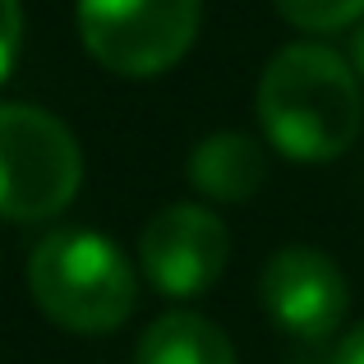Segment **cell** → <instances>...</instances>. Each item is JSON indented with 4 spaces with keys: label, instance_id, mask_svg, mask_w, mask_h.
Masks as SVG:
<instances>
[{
    "label": "cell",
    "instance_id": "1",
    "mask_svg": "<svg viewBox=\"0 0 364 364\" xmlns=\"http://www.w3.org/2000/svg\"><path fill=\"white\" fill-rule=\"evenodd\" d=\"M254 111L282 157L318 166L337 161L355 143L364 92L341 51L328 42H291L263 65Z\"/></svg>",
    "mask_w": 364,
    "mask_h": 364
},
{
    "label": "cell",
    "instance_id": "2",
    "mask_svg": "<svg viewBox=\"0 0 364 364\" xmlns=\"http://www.w3.org/2000/svg\"><path fill=\"white\" fill-rule=\"evenodd\" d=\"M139 267L129 254L88 231V226H51L28 254V295L65 332L107 337L139 309Z\"/></svg>",
    "mask_w": 364,
    "mask_h": 364
},
{
    "label": "cell",
    "instance_id": "3",
    "mask_svg": "<svg viewBox=\"0 0 364 364\" xmlns=\"http://www.w3.org/2000/svg\"><path fill=\"white\" fill-rule=\"evenodd\" d=\"M83 185V148L60 116L33 102H0V217L51 222Z\"/></svg>",
    "mask_w": 364,
    "mask_h": 364
},
{
    "label": "cell",
    "instance_id": "4",
    "mask_svg": "<svg viewBox=\"0 0 364 364\" xmlns=\"http://www.w3.org/2000/svg\"><path fill=\"white\" fill-rule=\"evenodd\" d=\"M79 37L116 79H157L189 55L203 0H79Z\"/></svg>",
    "mask_w": 364,
    "mask_h": 364
},
{
    "label": "cell",
    "instance_id": "5",
    "mask_svg": "<svg viewBox=\"0 0 364 364\" xmlns=\"http://www.w3.org/2000/svg\"><path fill=\"white\" fill-rule=\"evenodd\" d=\"M231 258V235L222 217L203 203H171L143 226L139 235V272L152 291L171 300H194L213 291Z\"/></svg>",
    "mask_w": 364,
    "mask_h": 364
},
{
    "label": "cell",
    "instance_id": "6",
    "mask_svg": "<svg viewBox=\"0 0 364 364\" xmlns=\"http://www.w3.org/2000/svg\"><path fill=\"white\" fill-rule=\"evenodd\" d=\"M258 304L295 341H328L350 309V282L314 245H286L258 272Z\"/></svg>",
    "mask_w": 364,
    "mask_h": 364
},
{
    "label": "cell",
    "instance_id": "7",
    "mask_svg": "<svg viewBox=\"0 0 364 364\" xmlns=\"http://www.w3.org/2000/svg\"><path fill=\"white\" fill-rule=\"evenodd\" d=\"M267 180V152L240 129H217L189 152V185L213 203H249Z\"/></svg>",
    "mask_w": 364,
    "mask_h": 364
},
{
    "label": "cell",
    "instance_id": "8",
    "mask_svg": "<svg viewBox=\"0 0 364 364\" xmlns=\"http://www.w3.org/2000/svg\"><path fill=\"white\" fill-rule=\"evenodd\" d=\"M134 364H240L231 337L213 318L189 309H171L143 328Z\"/></svg>",
    "mask_w": 364,
    "mask_h": 364
},
{
    "label": "cell",
    "instance_id": "9",
    "mask_svg": "<svg viewBox=\"0 0 364 364\" xmlns=\"http://www.w3.org/2000/svg\"><path fill=\"white\" fill-rule=\"evenodd\" d=\"M272 5L300 33H341L364 18V0H272Z\"/></svg>",
    "mask_w": 364,
    "mask_h": 364
},
{
    "label": "cell",
    "instance_id": "10",
    "mask_svg": "<svg viewBox=\"0 0 364 364\" xmlns=\"http://www.w3.org/2000/svg\"><path fill=\"white\" fill-rule=\"evenodd\" d=\"M23 46V0H0V83L9 79Z\"/></svg>",
    "mask_w": 364,
    "mask_h": 364
},
{
    "label": "cell",
    "instance_id": "11",
    "mask_svg": "<svg viewBox=\"0 0 364 364\" xmlns=\"http://www.w3.org/2000/svg\"><path fill=\"white\" fill-rule=\"evenodd\" d=\"M332 364H364V323H355V328L341 337L337 360H332Z\"/></svg>",
    "mask_w": 364,
    "mask_h": 364
},
{
    "label": "cell",
    "instance_id": "12",
    "mask_svg": "<svg viewBox=\"0 0 364 364\" xmlns=\"http://www.w3.org/2000/svg\"><path fill=\"white\" fill-rule=\"evenodd\" d=\"M346 60H350V70H355V79L364 83V18L355 23V33H350V55Z\"/></svg>",
    "mask_w": 364,
    "mask_h": 364
}]
</instances>
